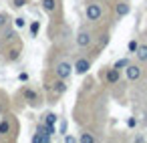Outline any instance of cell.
<instances>
[{"instance_id": "cell-13", "label": "cell", "mask_w": 147, "mask_h": 143, "mask_svg": "<svg viewBox=\"0 0 147 143\" xmlns=\"http://www.w3.org/2000/svg\"><path fill=\"white\" fill-rule=\"evenodd\" d=\"M135 57L139 63H147V45H139L135 51Z\"/></svg>"}, {"instance_id": "cell-8", "label": "cell", "mask_w": 147, "mask_h": 143, "mask_svg": "<svg viewBox=\"0 0 147 143\" xmlns=\"http://www.w3.org/2000/svg\"><path fill=\"white\" fill-rule=\"evenodd\" d=\"M47 89H51L55 95H63V93H67V81L59 79V81H55L53 85H47Z\"/></svg>"}, {"instance_id": "cell-12", "label": "cell", "mask_w": 147, "mask_h": 143, "mask_svg": "<svg viewBox=\"0 0 147 143\" xmlns=\"http://www.w3.org/2000/svg\"><path fill=\"white\" fill-rule=\"evenodd\" d=\"M22 95H24L26 103H30V105H34V103L38 101V95H36V91H34V89H24V91H22Z\"/></svg>"}, {"instance_id": "cell-1", "label": "cell", "mask_w": 147, "mask_h": 143, "mask_svg": "<svg viewBox=\"0 0 147 143\" xmlns=\"http://www.w3.org/2000/svg\"><path fill=\"white\" fill-rule=\"evenodd\" d=\"M85 14H87L89 22H99L103 18V6L99 2H89L87 8H85Z\"/></svg>"}, {"instance_id": "cell-3", "label": "cell", "mask_w": 147, "mask_h": 143, "mask_svg": "<svg viewBox=\"0 0 147 143\" xmlns=\"http://www.w3.org/2000/svg\"><path fill=\"white\" fill-rule=\"evenodd\" d=\"M89 69H91V59H89V57H81V59L73 65V73H77L79 77H81V75H87Z\"/></svg>"}, {"instance_id": "cell-6", "label": "cell", "mask_w": 147, "mask_h": 143, "mask_svg": "<svg viewBox=\"0 0 147 143\" xmlns=\"http://www.w3.org/2000/svg\"><path fill=\"white\" fill-rule=\"evenodd\" d=\"M18 34H16V30L14 28H8V26H4L2 30H0V45H6V42H10V40H14Z\"/></svg>"}, {"instance_id": "cell-11", "label": "cell", "mask_w": 147, "mask_h": 143, "mask_svg": "<svg viewBox=\"0 0 147 143\" xmlns=\"http://www.w3.org/2000/svg\"><path fill=\"white\" fill-rule=\"evenodd\" d=\"M30 141H32V143H51V141H53V135H47V133L36 131V135H32Z\"/></svg>"}, {"instance_id": "cell-4", "label": "cell", "mask_w": 147, "mask_h": 143, "mask_svg": "<svg viewBox=\"0 0 147 143\" xmlns=\"http://www.w3.org/2000/svg\"><path fill=\"white\" fill-rule=\"evenodd\" d=\"M141 75H143V69L139 67V65H127L125 67V77H127V81H131V83H135V81H139L141 79Z\"/></svg>"}, {"instance_id": "cell-24", "label": "cell", "mask_w": 147, "mask_h": 143, "mask_svg": "<svg viewBox=\"0 0 147 143\" xmlns=\"http://www.w3.org/2000/svg\"><path fill=\"white\" fill-rule=\"evenodd\" d=\"M109 42V34H103V38H101V47H105Z\"/></svg>"}, {"instance_id": "cell-19", "label": "cell", "mask_w": 147, "mask_h": 143, "mask_svg": "<svg viewBox=\"0 0 147 143\" xmlns=\"http://www.w3.org/2000/svg\"><path fill=\"white\" fill-rule=\"evenodd\" d=\"M127 65H129V59H119V61H117V63H115V65H113V67H115V69H119V71H121V69H125V67H127Z\"/></svg>"}, {"instance_id": "cell-16", "label": "cell", "mask_w": 147, "mask_h": 143, "mask_svg": "<svg viewBox=\"0 0 147 143\" xmlns=\"http://www.w3.org/2000/svg\"><path fill=\"white\" fill-rule=\"evenodd\" d=\"M28 30H30V36H36V34H38V30H40V22H38V20H34V22L28 26Z\"/></svg>"}, {"instance_id": "cell-10", "label": "cell", "mask_w": 147, "mask_h": 143, "mask_svg": "<svg viewBox=\"0 0 147 143\" xmlns=\"http://www.w3.org/2000/svg\"><path fill=\"white\" fill-rule=\"evenodd\" d=\"M57 8H59V2H57V0H42V10H45L47 14H55Z\"/></svg>"}, {"instance_id": "cell-22", "label": "cell", "mask_w": 147, "mask_h": 143, "mask_svg": "<svg viewBox=\"0 0 147 143\" xmlns=\"http://www.w3.org/2000/svg\"><path fill=\"white\" fill-rule=\"evenodd\" d=\"M26 2L28 0H12V6L14 8H22V6H26Z\"/></svg>"}, {"instance_id": "cell-26", "label": "cell", "mask_w": 147, "mask_h": 143, "mask_svg": "<svg viewBox=\"0 0 147 143\" xmlns=\"http://www.w3.org/2000/svg\"><path fill=\"white\" fill-rule=\"evenodd\" d=\"M65 141H67V143H75L77 139H75V137H71V135H65Z\"/></svg>"}, {"instance_id": "cell-18", "label": "cell", "mask_w": 147, "mask_h": 143, "mask_svg": "<svg viewBox=\"0 0 147 143\" xmlns=\"http://www.w3.org/2000/svg\"><path fill=\"white\" fill-rule=\"evenodd\" d=\"M8 22H10L8 14H4V12H0V30H2L4 26H8Z\"/></svg>"}, {"instance_id": "cell-17", "label": "cell", "mask_w": 147, "mask_h": 143, "mask_svg": "<svg viewBox=\"0 0 147 143\" xmlns=\"http://www.w3.org/2000/svg\"><path fill=\"white\" fill-rule=\"evenodd\" d=\"M77 141H81V143H95V137H93L91 133H83Z\"/></svg>"}, {"instance_id": "cell-2", "label": "cell", "mask_w": 147, "mask_h": 143, "mask_svg": "<svg viewBox=\"0 0 147 143\" xmlns=\"http://www.w3.org/2000/svg\"><path fill=\"white\" fill-rule=\"evenodd\" d=\"M55 75H57V79L67 81V79L73 75V65H71L69 61H61V63L55 67Z\"/></svg>"}, {"instance_id": "cell-15", "label": "cell", "mask_w": 147, "mask_h": 143, "mask_svg": "<svg viewBox=\"0 0 147 143\" xmlns=\"http://www.w3.org/2000/svg\"><path fill=\"white\" fill-rule=\"evenodd\" d=\"M57 121H59V117H57L55 113H47V115H45V121H42V123H47V125H55Z\"/></svg>"}, {"instance_id": "cell-14", "label": "cell", "mask_w": 147, "mask_h": 143, "mask_svg": "<svg viewBox=\"0 0 147 143\" xmlns=\"http://www.w3.org/2000/svg\"><path fill=\"white\" fill-rule=\"evenodd\" d=\"M6 133H10V123L8 119H2L0 121V135H6Z\"/></svg>"}, {"instance_id": "cell-5", "label": "cell", "mask_w": 147, "mask_h": 143, "mask_svg": "<svg viewBox=\"0 0 147 143\" xmlns=\"http://www.w3.org/2000/svg\"><path fill=\"white\" fill-rule=\"evenodd\" d=\"M91 42H93V34L89 30H81L77 34V47L79 49H87V47H91Z\"/></svg>"}, {"instance_id": "cell-21", "label": "cell", "mask_w": 147, "mask_h": 143, "mask_svg": "<svg viewBox=\"0 0 147 143\" xmlns=\"http://www.w3.org/2000/svg\"><path fill=\"white\" fill-rule=\"evenodd\" d=\"M137 47H139V42H137V40H129V45H127V49H129V53H133V55H135V51H137Z\"/></svg>"}, {"instance_id": "cell-23", "label": "cell", "mask_w": 147, "mask_h": 143, "mask_svg": "<svg viewBox=\"0 0 147 143\" xmlns=\"http://www.w3.org/2000/svg\"><path fill=\"white\" fill-rule=\"evenodd\" d=\"M135 125H137V119H133V117H131V119H127V127H131V129H133Z\"/></svg>"}, {"instance_id": "cell-20", "label": "cell", "mask_w": 147, "mask_h": 143, "mask_svg": "<svg viewBox=\"0 0 147 143\" xmlns=\"http://www.w3.org/2000/svg\"><path fill=\"white\" fill-rule=\"evenodd\" d=\"M24 24H26V20H24L22 16H16V18H14V28H22Z\"/></svg>"}, {"instance_id": "cell-25", "label": "cell", "mask_w": 147, "mask_h": 143, "mask_svg": "<svg viewBox=\"0 0 147 143\" xmlns=\"http://www.w3.org/2000/svg\"><path fill=\"white\" fill-rule=\"evenodd\" d=\"M61 133H63V135L67 133V121H61Z\"/></svg>"}, {"instance_id": "cell-9", "label": "cell", "mask_w": 147, "mask_h": 143, "mask_svg": "<svg viewBox=\"0 0 147 143\" xmlns=\"http://www.w3.org/2000/svg\"><path fill=\"white\" fill-rule=\"evenodd\" d=\"M129 10H131V4H129V2H125V0L117 2V6H115V14H117L119 18L127 16V14H129Z\"/></svg>"}, {"instance_id": "cell-7", "label": "cell", "mask_w": 147, "mask_h": 143, "mask_svg": "<svg viewBox=\"0 0 147 143\" xmlns=\"http://www.w3.org/2000/svg\"><path fill=\"white\" fill-rule=\"evenodd\" d=\"M119 79H121V71H119V69H115V67H111V69L105 73V81H107L109 85L119 83Z\"/></svg>"}]
</instances>
